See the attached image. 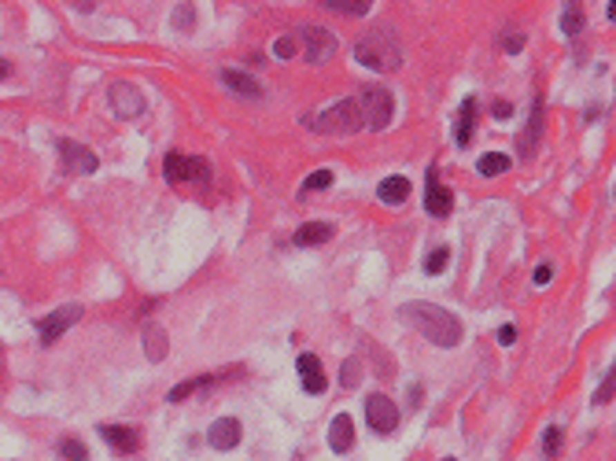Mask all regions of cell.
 <instances>
[{"instance_id": "cell-1", "label": "cell", "mask_w": 616, "mask_h": 461, "mask_svg": "<svg viewBox=\"0 0 616 461\" xmlns=\"http://www.w3.org/2000/svg\"><path fill=\"white\" fill-rule=\"evenodd\" d=\"M398 317L410 321V325H414L425 340L436 343V347H458L461 343V321L436 303H403L398 306Z\"/></svg>"}, {"instance_id": "cell-2", "label": "cell", "mask_w": 616, "mask_h": 461, "mask_svg": "<svg viewBox=\"0 0 616 461\" xmlns=\"http://www.w3.org/2000/svg\"><path fill=\"white\" fill-rule=\"evenodd\" d=\"M354 59L376 74H395L403 67V45L395 41V34L387 26H373L354 41Z\"/></svg>"}, {"instance_id": "cell-3", "label": "cell", "mask_w": 616, "mask_h": 461, "mask_svg": "<svg viewBox=\"0 0 616 461\" xmlns=\"http://www.w3.org/2000/svg\"><path fill=\"white\" fill-rule=\"evenodd\" d=\"M302 126L314 133H325V137H351L362 130V115H358V104L354 100H340L329 111L314 115V119H302Z\"/></svg>"}, {"instance_id": "cell-4", "label": "cell", "mask_w": 616, "mask_h": 461, "mask_svg": "<svg viewBox=\"0 0 616 461\" xmlns=\"http://www.w3.org/2000/svg\"><path fill=\"white\" fill-rule=\"evenodd\" d=\"M358 104V115H362V126L369 130H387L395 119V96L384 89V85H365V89L354 96Z\"/></svg>"}, {"instance_id": "cell-5", "label": "cell", "mask_w": 616, "mask_h": 461, "mask_svg": "<svg viewBox=\"0 0 616 461\" xmlns=\"http://www.w3.org/2000/svg\"><path fill=\"white\" fill-rule=\"evenodd\" d=\"M299 41H302V56L307 63H329L336 56V37L329 34L325 26H299Z\"/></svg>"}, {"instance_id": "cell-6", "label": "cell", "mask_w": 616, "mask_h": 461, "mask_svg": "<svg viewBox=\"0 0 616 461\" xmlns=\"http://www.w3.org/2000/svg\"><path fill=\"white\" fill-rule=\"evenodd\" d=\"M398 406L387 399V395H369L365 399V421H369V428L376 435H392L395 428H398Z\"/></svg>"}, {"instance_id": "cell-7", "label": "cell", "mask_w": 616, "mask_h": 461, "mask_svg": "<svg viewBox=\"0 0 616 461\" xmlns=\"http://www.w3.org/2000/svg\"><path fill=\"white\" fill-rule=\"evenodd\" d=\"M74 321H81V306L78 303H67V306H59V310H52V314H45L37 321V332H41V343H56L63 332H67Z\"/></svg>"}, {"instance_id": "cell-8", "label": "cell", "mask_w": 616, "mask_h": 461, "mask_svg": "<svg viewBox=\"0 0 616 461\" xmlns=\"http://www.w3.org/2000/svg\"><path fill=\"white\" fill-rule=\"evenodd\" d=\"M56 148H59V159H63V170L67 174H96V166H100V159H96L85 144H78V141H56Z\"/></svg>"}, {"instance_id": "cell-9", "label": "cell", "mask_w": 616, "mask_h": 461, "mask_svg": "<svg viewBox=\"0 0 616 461\" xmlns=\"http://www.w3.org/2000/svg\"><path fill=\"white\" fill-rule=\"evenodd\" d=\"M107 100H111L118 119H137V115L144 111V96H140V89L129 81H115L111 92H107Z\"/></svg>"}, {"instance_id": "cell-10", "label": "cell", "mask_w": 616, "mask_h": 461, "mask_svg": "<svg viewBox=\"0 0 616 461\" xmlns=\"http://www.w3.org/2000/svg\"><path fill=\"white\" fill-rule=\"evenodd\" d=\"M454 207V192L439 181L436 170H428V192H425V210L432 214V218H447Z\"/></svg>"}, {"instance_id": "cell-11", "label": "cell", "mask_w": 616, "mask_h": 461, "mask_svg": "<svg viewBox=\"0 0 616 461\" xmlns=\"http://www.w3.org/2000/svg\"><path fill=\"white\" fill-rule=\"evenodd\" d=\"M296 369H299V377H302V391H307V395H325L329 380H325V369H321V362H318L314 355H299Z\"/></svg>"}, {"instance_id": "cell-12", "label": "cell", "mask_w": 616, "mask_h": 461, "mask_svg": "<svg viewBox=\"0 0 616 461\" xmlns=\"http://www.w3.org/2000/svg\"><path fill=\"white\" fill-rule=\"evenodd\" d=\"M543 100H532V115H528V130L521 133V159H532L535 155V148H539V141H543Z\"/></svg>"}, {"instance_id": "cell-13", "label": "cell", "mask_w": 616, "mask_h": 461, "mask_svg": "<svg viewBox=\"0 0 616 461\" xmlns=\"http://www.w3.org/2000/svg\"><path fill=\"white\" fill-rule=\"evenodd\" d=\"M100 435L107 439L111 450H118V454H137L140 450V435L126 424H100Z\"/></svg>"}, {"instance_id": "cell-14", "label": "cell", "mask_w": 616, "mask_h": 461, "mask_svg": "<svg viewBox=\"0 0 616 461\" xmlns=\"http://www.w3.org/2000/svg\"><path fill=\"white\" fill-rule=\"evenodd\" d=\"M207 439H211L214 450H233L240 443V421H236V417H218V421L211 424Z\"/></svg>"}, {"instance_id": "cell-15", "label": "cell", "mask_w": 616, "mask_h": 461, "mask_svg": "<svg viewBox=\"0 0 616 461\" xmlns=\"http://www.w3.org/2000/svg\"><path fill=\"white\" fill-rule=\"evenodd\" d=\"M222 85L229 92H236V96H244V100H258L262 96V85H258L251 74H244V70H222Z\"/></svg>"}, {"instance_id": "cell-16", "label": "cell", "mask_w": 616, "mask_h": 461, "mask_svg": "<svg viewBox=\"0 0 616 461\" xmlns=\"http://www.w3.org/2000/svg\"><path fill=\"white\" fill-rule=\"evenodd\" d=\"M329 447L336 450V454H347L354 447V421L347 413H336L332 417V428H329Z\"/></svg>"}, {"instance_id": "cell-17", "label": "cell", "mask_w": 616, "mask_h": 461, "mask_svg": "<svg viewBox=\"0 0 616 461\" xmlns=\"http://www.w3.org/2000/svg\"><path fill=\"white\" fill-rule=\"evenodd\" d=\"M144 351L151 362H163L166 351H170V340H166V328L159 321H144Z\"/></svg>"}, {"instance_id": "cell-18", "label": "cell", "mask_w": 616, "mask_h": 461, "mask_svg": "<svg viewBox=\"0 0 616 461\" xmlns=\"http://www.w3.org/2000/svg\"><path fill=\"white\" fill-rule=\"evenodd\" d=\"M332 233H336V225H332V222H307V225H299V233L291 240H296L299 248H314V244L332 240Z\"/></svg>"}, {"instance_id": "cell-19", "label": "cell", "mask_w": 616, "mask_h": 461, "mask_svg": "<svg viewBox=\"0 0 616 461\" xmlns=\"http://www.w3.org/2000/svg\"><path fill=\"white\" fill-rule=\"evenodd\" d=\"M472 130H477V96H465V104H461V111H458V130H454L461 148L472 141Z\"/></svg>"}, {"instance_id": "cell-20", "label": "cell", "mask_w": 616, "mask_h": 461, "mask_svg": "<svg viewBox=\"0 0 616 461\" xmlns=\"http://www.w3.org/2000/svg\"><path fill=\"white\" fill-rule=\"evenodd\" d=\"M376 196H381V203H387V207H398V203H406V196H410V181L406 177H384L381 185H376Z\"/></svg>"}, {"instance_id": "cell-21", "label": "cell", "mask_w": 616, "mask_h": 461, "mask_svg": "<svg viewBox=\"0 0 616 461\" xmlns=\"http://www.w3.org/2000/svg\"><path fill=\"white\" fill-rule=\"evenodd\" d=\"M510 166H513V159L502 155V152H488V155H480V163H477V170H480L483 177H499V174H506Z\"/></svg>"}, {"instance_id": "cell-22", "label": "cell", "mask_w": 616, "mask_h": 461, "mask_svg": "<svg viewBox=\"0 0 616 461\" xmlns=\"http://www.w3.org/2000/svg\"><path fill=\"white\" fill-rule=\"evenodd\" d=\"M325 8H329V12H336V15L362 19V15H369L373 0H325Z\"/></svg>"}, {"instance_id": "cell-23", "label": "cell", "mask_w": 616, "mask_h": 461, "mask_svg": "<svg viewBox=\"0 0 616 461\" xmlns=\"http://www.w3.org/2000/svg\"><path fill=\"white\" fill-rule=\"evenodd\" d=\"M561 30H565V37H579V30H583V8H579V0H565Z\"/></svg>"}, {"instance_id": "cell-24", "label": "cell", "mask_w": 616, "mask_h": 461, "mask_svg": "<svg viewBox=\"0 0 616 461\" xmlns=\"http://www.w3.org/2000/svg\"><path fill=\"white\" fill-rule=\"evenodd\" d=\"M185 159H189V155H181V152H166V159H163V177L170 181V185H181V181H185Z\"/></svg>"}, {"instance_id": "cell-25", "label": "cell", "mask_w": 616, "mask_h": 461, "mask_svg": "<svg viewBox=\"0 0 616 461\" xmlns=\"http://www.w3.org/2000/svg\"><path fill=\"white\" fill-rule=\"evenodd\" d=\"M211 380H214V377H192V380H185V384H177V388H170L166 399H170V402H185L189 395H196L200 388H207Z\"/></svg>"}, {"instance_id": "cell-26", "label": "cell", "mask_w": 616, "mask_h": 461, "mask_svg": "<svg viewBox=\"0 0 616 461\" xmlns=\"http://www.w3.org/2000/svg\"><path fill=\"white\" fill-rule=\"evenodd\" d=\"M170 23H174L181 34H189V30L196 26V4H192V0H181L174 8V19H170Z\"/></svg>"}, {"instance_id": "cell-27", "label": "cell", "mask_w": 616, "mask_h": 461, "mask_svg": "<svg viewBox=\"0 0 616 461\" xmlns=\"http://www.w3.org/2000/svg\"><path fill=\"white\" fill-rule=\"evenodd\" d=\"M185 181H200V185H207V181H211V163H207V159H185Z\"/></svg>"}, {"instance_id": "cell-28", "label": "cell", "mask_w": 616, "mask_h": 461, "mask_svg": "<svg viewBox=\"0 0 616 461\" xmlns=\"http://www.w3.org/2000/svg\"><path fill=\"white\" fill-rule=\"evenodd\" d=\"M358 380H362V362L358 358H347V362H343V369H340V384H343V388H358Z\"/></svg>"}, {"instance_id": "cell-29", "label": "cell", "mask_w": 616, "mask_h": 461, "mask_svg": "<svg viewBox=\"0 0 616 461\" xmlns=\"http://www.w3.org/2000/svg\"><path fill=\"white\" fill-rule=\"evenodd\" d=\"M59 454L67 458V461H89V450H85V443H78V439H63V443H59Z\"/></svg>"}, {"instance_id": "cell-30", "label": "cell", "mask_w": 616, "mask_h": 461, "mask_svg": "<svg viewBox=\"0 0 616 461\" xmlns=\"http://www.w3.org/2000/svg\"><path fill=\"white\" fill-rule=\"evenodd\" d=\"M447 259H450V248H436V251H428V259H425V273H443V270H447Z\"/></svg>"}, {"instance_id": "cell-31", "label": "cell", "mask_w": 616, "mask_h": 461, "mask_svg": "<svg viewBox=\"0 0 616 461\" xmlns=\"http://www.w3.org/2000/svg\"><path fill=\"white\" fill-rule=\"evenodd\" d=\"M329 185H332V170H314V174L307 177V185H302V192H321Z\"/></svg>"}, {"instance_id": "cell-32", "label": "cell", "mask_w": 616, "mask_h": 461, "mask_svg": "<svg viewBox=\"0 0 616 461\" xmlns=\"http://www.w3.org/2000/svg\"><path fill=\"white\" fill-rule=\"evenodd\" d=\"M543 450H546V458L561 454V428H546L543 432Z\"/></svg>"}, {"instance_id": "cell-33", "label": "cell", "mask_w": 616, "mask_h": 461, "mask_svg": "<svg viewBox=\"0 0 616 461\" xmlns=\"http://www.w3.org/2000/svg\"><path fill=\"white\" fill-rule=\"evenodd\" d=\"M613 391H616V388H613V366H609V377H605V380H601V388L594 391V402H598V406L613 402Z\"/></svg>"}, {"instance_id": "cell-34", "label": "cell", "mask_w": 616, "mask_h": 461, "mask_svg": "<svg viewBox=\"0 0 616 461\" xmlns=\"http://www.w3.org/2000/svg\"><path fill=\"white\" fill-rule=\"evenodd\" d=\"M291 52H296V37H277L273 56H277V59H291Z\"/></svg>"}, {"instance_id": "cell-35", "label": "cell", "mask_w": 616, "mask_h": 461, "mask_svg": "<svg viewBox=\"0 0 616 461\" xmlns=\"http://www.w3.org/2000/svg\"><path fill=\"white\" fill-rule=\"evenodd\" d=\"M502 45H506V52H510V56H517V52L524 48V34H506Z\"/></svg>"}, {"instance_id": "cell-36", "label": "cell", "mask_w": 616, "mask_h": 461, "mask_svg": "<svg viewBox=\"0 0 616 461\" xmlns=\"http://www.w3.org/2000/svg\"><path fill=\"white\" fill-rule=\"evenodd\" d=\"M513 340H517V328H513V325H502V328H499V343H502V347H510Z\"/></svg>"}, {"instance_id": "cell-37", "label": "cell", "mask_w": 616, "mask_h": 461, "mask_svg": "<svg viewBox=\"0 0 616 461\" xmlns=\"http://www.w3.org/2000/svg\"><path fill=\"white\" fill-rule=\"evenodd\" d=\"M513 115V107L506 104V100H494V119H510Z\"/></svg>"}, {"instance_id": "cell-38", "label": "cell", "mask_w": 616, "mask_h": 461, "mask_svg": "<svg viewBox=\"0 0 616 461\" xmlns=\"http://www.w3.org/2000/svg\"><path fill=\"white\" fill-rule=\"evenodd\" d=\"M550 277H554V270H550V266H539V270H535V284H546Z\"/></svg>"}, {"instance_id": "cell-39", "label": "cell", "mask_w": 616, "mask_h": 461, "mask_svg": "<svg viewBox=\"0 0 616 461\" xmlns=\"http://www.w3.org/2000/svg\"><path fill=\"white\" fill-rule=\"evenodd\" d=\"M605 19H609V26L616 23V0H609V4H605Z\"/></svg>"}, {"instance_id": "cell-40", "label": "cell", "mask_w": 616, "mask_h": 461, "mask_svg": "<svg viewBox=\"0 0 616 461\" xmlns=\"http://www.w3.org/2000/svg\"><path fill=\"white\" fill-rule=\"evenodd\" d=\"M8 74H12V63H8V59H0V78H8Z\"/></svg>"}, {"instance_id": "cell-41", "label": "cell", "mask_w": 616, "mask_h": 461, "mask_svg": "<svg viewBox=\"0 0 616 461\" xmlns=\"http://www.w3.org/2000/svg\"><path fill=\"white\" fill-rule=\"evenodd\" d=\"M447 461H454V458H447Z\"/></svg>"}]
</instances>
